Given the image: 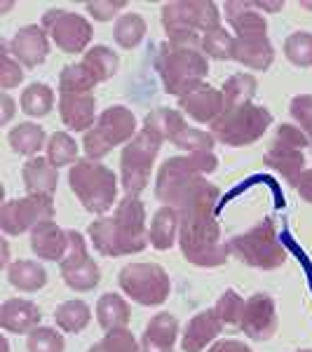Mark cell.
<instances>
[{"label":"cell","instance_id":"74e56055","mask_svg":"<svg viewBox=\"0 0 312 352\" xmlns=\"http://www.w3.org/2000/svg\"><path fill=\"white\" fill-rule=\"evenodd\" d=\"M96 85L99 82L82 64L64 66V71L59 73V94H94Z\"/></svg>","mask_w":312,"mask_h":352},{"label":"cell","instance_id":"d6986e66","mask_svg":"<svg viewBox=\"0 0 312 352\" xmlns=\"http://www.w3.org/2000/svg\"><path fill=\"white\" fill-rule=\"evenodd\" d=\"M8 50L24 68H36V66H41L49 54V36L45 33L43 26H36V24L21 26L19 31L10 38Z\"/></svg>","mask_w":312,"mask_h":352},{"label":"cell","instance_id":"5b68a950","mask_svg":"<svg viewBox=\"0 0 312 352\" xmlns=\"http://www.w3.org/2000/svg\"><path fill=\"white\" fill-rule=\"evenodd\" d=\"M157 73L164 92L181 99L204 82L209 73V59L202 47H183L164 41L157 54Z\"/></svg>","mask_w":312,"mask_h":352},{"label":"cell","instance_id":"8fae6325","mask_svg":"<svg viewBox=\"0 0 312 352\" xmlns=\"http://www.w3.org/2000/svg\"><path fill=\"white\" fill-rule=\"evenodd\" d=\"M310 146L305 136L296 124L285 122L275 129V136L270 141V148L265 151L263 164L272 172H277L287 184L296 188L300 174L305 172V148Z\"/></svg>","mask_w":312,"mask_h":352},{"label":"cell","instance_id":"e575fe53","mask_svg":"<svg viewBox=\"0 0 312 352\" xmlns=\"http://www.w3.org/2000/svg\"><path fill=\"white\" fill-rule=\"evenodd\" d=\"M19 109L31 118H45L54 109V89L47 82H31L19 96Z\"/></svg>","mask_w":312,"mask_h":352},{"label":"cell","instance_id":"1f68e13d","mask_svg":"<svg viewBox=\"0 0 312 352\" xmlns=\"http://www.w3.org/2000/svg\"><path fill=\"white\" fill-rule=\"evenodd\" d=\"M54 322L64 333H82L92 322V308L80 298L64 300V303L56 305Z\"/></svg>","mask_w":312,"mask_h":352},{"label":"cell","instance_id":"836d02e7","mask_svg":"<svg viewBox=\"0 0 312 352\" xmlns=\"http://www.w3.org/2000/svg\"><path fill=\"white\" fill-rule=\"evenodd\" d=\"M146 31H148V24L144 16L139 12H124L113 24V41L122 50H134L146 38Z\"/></svg>","mask_w":312,"mask_h":352},{"label":"cell","instance_id":"d590c367","mask_svg":"<svg viewBox=\"0 0 312 352\" xmlns=\"http://www.w3.org/2000/svg\"><path fill=\"white\" fill-rule=\"evenodd\" d=\"M256 89H258V80L252 73H235V76H230L223 82V87H221L225 99V109L252 104V99L256 96Z\"/></svg>","mask_w":312,"mask_h":352},{"label":"cell","instance_id":"11a10c76","mask_svg":"<svg viewBox=\"0 0 312 352\" xmlns=\"http://www.w3.org/2000/svg\"><path fill=\"white\" fill-rule=\"evenodd\" d=\"M296 352H312V350H296Z\"/></svg>","mask_w":312,"mask_h":352},{"label":"cell","instance_id":"681fc988","mask_svg":"<svg viewBox=\"0 0 312 352\" xmlns=\"http://www.w3.org/2000/svg\"><path fill=\"white\" fill-rule=\"evenodd\" d=\"M3 124H8L10 120H12V116L16 113V101L10 96L8 92H3Z\"/></svg>","mask_w":312,"mask_h":352},{"label":"cell","instance_id":"7402d4cb","mask_svg":"<svg viewBox=\"0 0 312 352\" xmlns=\"http://www.w3.org/2000/svg\"><path fill=\"white\" fill-rule=\"evenodd\" d=\"M59 116L71 132L87 134L99 118L94 94H59Z\"/></svg>","mask_w":312,"mask_h":352},{"label":"cell","instance_id":"f546056e","mask_svg":"<svg viewBox=\"0 0 312 352\" xmlns=\"http://www.w3.org/2000/svg\"><path fill=\"white\" fill-rule=\"evenodd\" d=\"M5 272H8V282L16 292L36 294L47 285V270H45L38 261H31V258L14 261V263H10V268Z\"/></svg>","mask_w":312,"mask_h":352},{"label":"cell","instance_id":"52a82bcc","mask_svg":"<svg viewBox=\"0 0 312 352\" xmlns=\"http://www.w3.org/2000/svg\"><path fill=\"white\" fill-rule=\"evenodd\" d=\"M228 249L245 265L258 270H277L289 258L287 247L282 244L275 228V221L270 217L260 219L254 228L232 237L228 242Z\"/></svg>","mask_w":312,"mask_h":352},{"label":"cell","instance_id":"44dd1931","mask_svg":"<svg viewBox=\"0 0 312 352\" xmlns=\"http://www.w3.org/2000/svg\"><path fill=\"white\" fill-rule=\"evenodd\" d=\"M181 336V324L172 312H157L148 320L144 336L139 340V352H174Z\"/></svg>","mask_w":312,"mask_h":352},{"label":"cell","instance_id":"f35d334b","mask_svg":"<svg viewBox=\"0 0 312 352\" xmlns=\"http://www.w3.org/2000/svg\"><path fill=\"white\" fill-rule=\"evenodd\" d=\"M285 56L289 64L298 68H312V33L296 31L285 41Z\"/></svg>","mask_w":312,"mask_h":352},{"label":"cell","instance_id":"30bf717a","mask_svg":"<svg viewBox=\"0 0 312 352\" xmlns=\"http://www.w3.org/2000/svg\"><path fill=\"white\" fill-rule=\"evenodd\" d=\"M164 141L151 129L141 127L139 134L120 153V184L124 195H141L148 186L151 172L155 167L157 153Z\"/></svg>","mask_w":312,"mask_h":352},{"label":"cell","instance_id":"60d3db41","mask_svg":"<svg viewBox=\"0 0 312 352\" xmlns=\"http://www.w3.org/2000/svg\"><path fill=\"white\" fill-rule=\"evenodd\" d=\"M212 308L223 327H240L242 312H245V300H242V296L235 289H225Z\"/></svg>","mask_w":312,"mask_h":352},{"label":"cell","instance_id":"7bdbcfd3","mask_svg":"<svg viewBox=\"0 0 312 352\" xmlns=\"http://www.w3.org/2000/svg\"><path fill=\"white\" fill-rule=\"evenodd\" d=\"M28 352H64L66 340L54 327H38L26 336Z\"/></svg>","mask_w":312,"mask_h":352},{"label":"cell","instance_id":"4fadbf2b","mask_svg":"<svg viewBox=\"0 0 312 352\" xmlns=\"http://www.w3.org/2000/svg\"><path fill=\"white\" fill-rule=\"evenodd\" d=\"M144 127L155 132L162 141H169L172 146H177L179 151L186 153L214 151V146H216V139L212 136V132L190 127L186 122V116L179 109H164V106L153 109L146 116Z\"/></svg>","mask_w":312,"mask_h":352},{"label":"cell","instance_id":"7a4b0ae2","mask_svg":"<svg viewBox=\"0 0 312 352\" xmlns=\"http://www.w3.org/2000/svg\"><path fill=\"white\" fill-rule=\"evenodd\" d=\"M89 240L101 256L118 258L144 252L151 244L146 207L139 195H124L118 200L111 217H99L89 223Z\"/></svg>","mask_w":312,"mask_h":352},{"label":"cell","instance_id":"d4e9b609","mask_svg":"<svg viewBox=\"0 0 312 352\" xmlns=\"http://www.w3.org/2000/svg\"><path fill=\"white\" fill-rule=\"evenodd\" d=\"M232 61L252 68V71H268L275 61V47L268 36H247L232 43Z\"/></svg>","mask_w":312,"mask_h":352},{"label":"cell","instance_id":"f6af8a7d","mask_svg":"<svg viewBox=\"0 0 312 352\" xmlns=\"http://www.w3.org/2000/svg\"><path fill=\"white\" fill-rule=\"evenodd\" d=\"M24 66L10 54L8 45H3V52H0V87L8 92V89L21 85L24 82Z\"/></svg>","mask_w":312,"mask_h":352},{"label":"cell","instance_id":"ab89813d","mask_svg":"<svg viewBox=\"0 0 312 352\" xmlns=\"http://www.w3.org/2000/svg\"><path fill=\"white\" fill-rule=\"evenodd\" d=\"M87 352H139V340L129 331V327L115 329V331H106L104 338L89 345Z\"/></svg>","mask_w":312,"mask_h":352},{"label":"cell","instance_id":"ee69618b","mask_svg":"<svg viewBox=\"0 0 312 352\" xmlns=\"http://www.w3.org/2000/svg\"><path fill=\"white\" fill-rule=\"evenodd\" d=\"M289 116L293 118L296 127L308 136L312 151V94H296L289 104Z\"/></svg>","mask_w":312,"mask_h":352},{"label":"cell","instance_id":"ffe728a7","mask_svg":"<svg viewBox=\"0 0 312 352\" xmlns=\"http://www.w3.org/2000/svg\"><path fill=\"white\" fill-rule=\"evenodd\" d=\"M223 324L216 317L214 308H204L186 322L181 331V350L183 352H204L219 340Z\"/></svg>","mask_w":312,"mask_h":352},{"label":"cell","instance_id":"c3c4849f","mask_svg":"<svg viewBox=\"0 0 312 352\" xmlns=\"http://www.w3.org/2000/svg\"><path fill=\"white\" fill-rule=\"evenodd\" d=\"M296 190H298V195L303 197L305 202L312 204V167L305 169V172L300 174V179L296 184Z\"/></svg>","mask_w":312,"mask_h":352},{"label":"cell","instance_id":"f907efd6","mask_svg":"<svg viewBox=\"0 0 312 352\" xmlns=\"http://www.w3.org/2000/svg\"><path fill=\"white\" fill-rule=\"evenodd\" d=\"M254 8L260 10V12H280L282 8H285V3H254Z\"/></svg>","mask_w":312,"mask_h":352},{"label":"cell","instance_id":"4dcf8cb0","mask_svg":"<svg viewBox=\"0 0 312 352\" xmlns=\"http://www.w3.org/2000/svg\"><path fill=\"white\" fill-rule=\"evenodd\" d=\"M10 148H12L16 155L24 157H38V153L43 148H47V134L41 124L36 122H19L16 127L10 129Z\"/></svg>","mask_w":312,"mask_h":352},{"label":"cell","instance_id":"7dc6e473","mask_svg":"<svg viewBox=\"0 0 312 352\" xmlns=\"http://www.w3.org/2000/svg\"><path fill=\"white\" fill-rule=\"evenodd\" d=\"M207 352H254L249 348L247 343H242V340H235V338H221L216 343L212 345Z\"/></svg>","mask_w":312,"mask_h":352},{"label":"cell","instance_id":"f5cc1de1","mask_svg":"<svg viewBox=\"0 0 312 352\" xmlns=\"http://www.w3.org/2000/svg\"><path fill=\"white\" fill-rule=\"evenodd\" d=\"M0 345H3V352H10V343H8V338H5V336H3V343H0Z\"/></svg>","mask_w":312,"mask_h":352},{"label":"cell","instance_id":"603a6c76","mask_svg":"<svg viewBox=\"0 0 312 352\" xmlns=\"http://www.w3.org/2000/svg\"><path fill=\"white\" fill-rule=\"evenodd\" d=\"M41 308L28 298H8L0 305V327L8 333H31L41 327Z\"/></svg>","mask_w":312,"mask_h":352},{"label":"cell","instance_id":"484cf974","mask_svg":"<svg viewBox=\"0 0 312 352\" xmlns=\"http://www.w3.org/2000/svg\"><path fill=\"white\" fill-rule=\"evenodd\" d=\"M223 16L230 24L237 38L247 36H268V19L260 10L254 8V3H242V0H228L223 5Z\"/></svg>","mask_w":312,"mask_h":352},{"label":"cell","instance_id":"ac0fdd59","mask_svg":"<svg viewBox=\"0 0 312 352\" xmlns=\"http://www.w3.org/2000/svg\"><path fill=\"white\" fill-rule=\"evenodd\" d=\"M179 111L183 116H188L190 120H195L197 124H209L212 127L221 118V113L225 111L223 92L219 87H214V85L202 82L200 87H195L192 92L181 96Z\"/></svg>","mask_w":312,"mask_h":352},{"label":"cell","instance_id":"d6a6232c","mask_svg":"<svg viewBox=\"0 0 312 352\" xmlns=\"http://www.w3.org/2000/svg\"><path fill=\"white\" fill-rule=\"evenodd\" d=\"M80 64L92 73L96 82H109L118 73V68H120V56H118V52H113L111 47H106V45H92L82 54Z\"/></svg>","mask_w":312,"mask_h":352},{"label":"cell","instance_id":"4316f807","mask_svg":"<svg viewBox=\"0 0 312 352\" xmlns=\"http://www.w3.org/2000/svg\"><path fill=\"white\" fill-rule=\"evenodd\" d=\"M21 179H24V186H26V195L54 197L56 184H59L56 167L47 157H41V155L26 160V164L21 167Z\"/></svg>","mask_w":312,"mask_h":352},{"label":"cell","instance_id":"277c9868","mask_svg":"<svg viewBox=\"0 0 312 352\" xmlns=\"http://www.w3.org/2000/svg\"><path fill=\"white\" fill-rule=\"evenodd\" d=\"M160 19L169 45L202 47V38L221 26V10L212 0H174L162 5Z\"/></svg>","mask_w":312,"mask_h":352},{"label":"cell","instance_id":"816d5d0a","mask_svg":"<svg viewBox=\"0 0 312 352\" xmlns=\"http://www.w3.org/2000/svg\"><path fill=\"white\" fill-rule=\"evenodd\" d=\"M3 268H10V249H8V240H3Z\"/></svg>","mask_w":312,"mask_h":352},{"label":"cell","instance_id":"3957f363","mask_svg":"<svg viewBox=\"0 0 312 352\" xmlns=\"http://www.w3.org/2000/svg\"><path fill=\"white\" fill-rule=\"evenodd\" d=\"M219 157L214 151H197L186 155L167 157L155 179V197L162 202V207H174L183 200L188 192L207 179V174L216 172Z\"/></svg>","mask_w":312,"mask_h":352},{"label":"cell","instance_id":"cb8c5ba5","mask_svg":"<svg viewBox=\"0 0 312 352\" xmlns=\"http://www.w3.org/2000/svg\"><path fill=\"white\" fill-rule=\"evenodd\" d=\"M31 237V252L36 254V258L41 261H56L59 263L64 258L68 249V232L56 226L54 221H43L36 228L28 232Z\"/></svg>","mask_w":312,"mask_h":352},{"label":"cell","instance_id":"bcb514c9","mask_svg":"<svg viewBox=\"0 0 312 352\" xmlns=\"http://www.w3.org/2000/svg\"><path fill=\"white\" fill-rule=\"evenodd\" d=\"M127 8L124 0H92V3L85 5L87 14L92 16L94 21H111L120 10Z\"/></svg>","mask_w":312,"mask_h":352},{"label":"cell","instance_id":"e0dca14e","mask_svg":"<svg viewBox=\"0 0 312 352\" xmlns=\"http://www.w3.org/2000/svg\"><path fill=\"white\" fill-rule=\"evenodd\" d=\"M277 327H280V320H277V305L275 298L265 292H256L252 294L245 300V312H242L240 320V331L249 336L252 340H270L277 333Z\"/></svg>","mask_w":312,"mask_h":352},{"label":"cell","instance_id":"5bb4252c","mask_svg":"<svg viewBox=\"0 0 312 352\" xmlns=\"http://www.w3.org/2000/svg\"><path fill=\"white\" fill-rule=\"evenodd\" d=\"M41 26L64 54H85L94 38V26L85 14L52 8L43 14Z\"/></svg>","mask_w":312,"mask_h":352},{"label":"cell","instance_id":"b9f144b4","mask_svg":"<svg viewBox=\"0 0 312 352\" xmlns=\"http://www.w3.org/2000/svg\"><path fill=\"white\" fill-rule=\"evenodd\" d=\"M232 43H235V38H232L223 26H219L202 38V52L207 54V59L230 61L232 59Z\"/></svg>","mask_w":312,"mask_h":352},{"label":"cell","instance_id":"9c48e42d","mask_svg":"<svg viewBox=\"0 0 312 352\" xmlns=\"http://www.w3.org/2000/svg\"><path fill=\"white\" fill-rule=\"evenodd\" d=\"M139 134L136 116L127 106H109L99 118L96 124L82 136L85 157L99 162L118 146H127Z\"/></svg>","mask_w":312,"mask_h":352},{"label":"cell","instance_id":"83f0119b","mask_svg":"<svg viewBox=\"0 0 312 352\" xmlns=\"http://www.w3.org/2000/svg\"><path fill=\"white\" fill-rule=\"evenodd\" d=\"M96 322L104 331H115V329H127L129 320H132V308L129 300L120 296L115 292H109L104 296H99L94 308Z\"/></svg>","mask_w":312,"mask_h":352},{"label":"cell","instance_id":"8992f818","mask_svg":"<svg viewBox=\"0 0 312 352\" xmlns=\"http://www.w3.org/2000/svg\"><path fill=\"white\" fill-rule=\"evenodd\" d=\"M68 186L85 212L96 214V217H106L113 204H118L115 172L89 157H80L68 169Z\"/></svg>","mask_w":312,"mask_h":352},{"label":"cell","instance_id":"2e32d148","mask_svg":"<svg viewBox=\"0 0 312 352\" xmlns=\"http://www.w3.org/2000/svg\"><path fill=\"white\" fill-rule=\"evenodd\" d=\"M43 221H54V197L24 195L8 200L0 209V228L5 235L16 237L31 232Z\"/></svg>","mask_w":312,"mask_h":352},{"label":"cell","instance_id":"9a60e30c","mask_svg":"<svg viewBox=\"0 0 312 352\" xmlns=\"http://www.w3.org/2000/svg\"><path fill=\"white\" fill-rule=\"evenodd\" d=\"M66 232H68V249L64 258L59 261L61 280H64V285L71 292L87 294L99 287L101 282L99 263L89 256L87 240L82 237V232L78 230H66Z\"/></svg>","mask_w":312,"mask_h":352},{"label":"cell","instance_id":"db71d44e","mask_svg":"<svg viewBox=\"0 0 312 352\" xmlns=\"http://www.w3.org/2000/svg\"><path fill=\"white\" fill-rule=\"evenodd\" d=\"M303 8H308V10H312V3H303Z\"/></svg>","mask_w":312,"mask_h":352},{"label":"cell","instance_id":"f1b7e54d","mask_svg":"<svg viewBox=\"0 0 312 352\" xmlns=\"http://www.w3.org/2000/svg\"><path fill=\"white\" fill-rule=\"evenodd\" d=\"M151 247L157 252H167L179 242V212L174 207H160L148 226Z\"/></svg>","mask_w":312,"mask_h":352},{"label":"cell","instance_id":"6da1fadb","mask_svg":"<svg viewBox=\"0 0 312 352\" xmlns=\"http://www.w3.org/2000/svg\"><path fill=\"white\" fill-rule=\"evenodd\" d=\"M219 197L216 186L204 179L177 204L181 254L197 268H221L228 261L230 249L216 221Z\"/></svg>","mask_w":312,"mask_h":352},{"label":"cell","instance_id":"8d00e7d4","mask_svg":"<svg viewBox=\"0 0 312 352\" xmlns=\"http://www.w3.org/2000/svg\"><path fill=\"white\" fill-rule=\"evenodd\" d=\"M47 160L54 164L56 169L61 167H73L80 157H78V153H80V146L76 144V139H73L68 132H54L52 136L47 139Z\"/></svg>","mask_w":312,"mask_h":352},{"label":"cell","instance_id":"ba28073f","mask_svg":"<svg viewBox=\"0 0 312 352\" xmlns=\"http://www.w3.org/2000/svg\"><path fill=\"white\" fill-rule=\"evenodd\" d=\"M272 124V113L265 106L245 104L232 106L221 113V118L212 124V136L223 146L230 148H242L252 146L268 132Z\"/></svg>","mask_w":312,"mask_h":352},{"label":"cell","instance_id":"7c38bea8","mask_svg":"<svg viewBox=\"0 0 312 352\" xmlns=\"http://www.w3.org/2000/svg\"><path fill=\"white\" fill-rule=\"evenodd\" d=\"M118 285L129 300L146 308H157L172 294L169 272L157 263H127L118 272Z\"/></svg>","mask_w":312,"mask_h":352}]
</instances>
